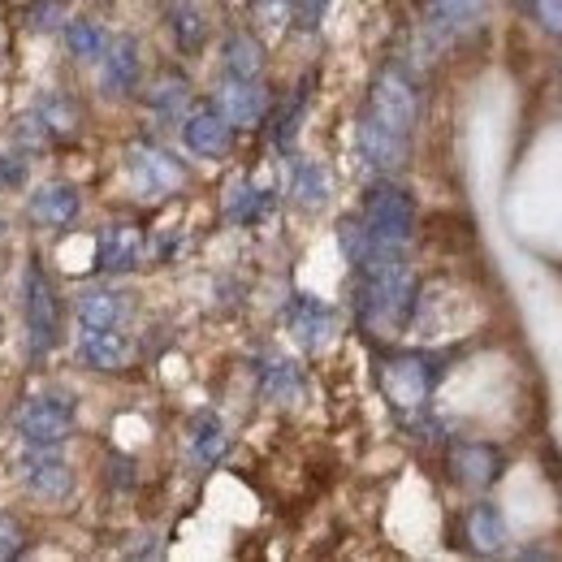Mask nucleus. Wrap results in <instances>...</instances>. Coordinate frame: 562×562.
Instances as JSON below:
<instances>
[{
  "label": "nucleus",
  "mask_w": 562,
  "mask_h": 562,
  "mask_svg": "<svg viewBox=\"0 0 562 562\" xmlns=\"http://www.w3.org/2000/svg\"><path fill=\"white\" fill-rule=\"evenodd\" d=\"M368 113H372L381 126H390V131H398V135L412 139V131H416V122H420V91H416V82L403 70L376 74V82H372V91H368Z\"/></svg>",
  "instance_id": "7ed1b4c3"
},
{
  "label": "nucleus",
  "mask_w": 562,
  "mask_h": 562,
  "mask_svg": "<svg viewBox=\"0 0 562 562\" xmlns=\"http://www.w3.org/2000/svg\"><path fill=\"white\" fill-rule=\"evenodd\" d=\"M363 229H368V247L381 251H407L412 229H416V204L403 187L394 182H376L363 195Z\"/></svg>",
  "instance_id": "f257e3e1"
},
{
  "label": "nucleus",
  "mask_w": 562,
  "mask_h": 562,
  "mask_svg": "<svg viewBox=\"0 0 562 562\" xmlns=\"http://www.w3.org/2000/svg\"><path fill=\"white\" fill-rule=\"evenodd\" d=\"M13 139L22 143V147H44V143L53 139L48 135V126H44V117L31 109V113H22L18 122H13Z\"/></svg>",
  "instance_id": "7c9ffc66"
},
{
  "label": "nucleus",
  "mask_w": 562,
  "mask_h": 562,
  "mask_svg": "<svg viewBox=\"0 0 562 562\" xmlns=\"http://www.w3.org/2000/svg\"><path fill=\"white\" fill-rule=\"evenodd\" d=\"M26 22H31L35 31H57V26H66V4H61V0H35V4L26 9Z\"/></svg>",
  "instance_id": "c756f323"
},
{
  "label": "nucleus",
  "mask_w": 562,
  "mask_h": 562,
  "mask_svg": "<svg viewBox=\"0 0 562 562\" xmlns=\"http://www.w3.org/2000/svg\"><path fill=\"white\" fill-rule=\"evenodd\" d=\"M143 260V234L131 221H113L95 238V265L100 273H135Z\"/></svg>",
  "instance_id": "ddd939ff"
},
{
  "label": "nucleus",
  "mask_w": 562,
  "mask_h": 562,
  "mask_svg": "<svg viewBox=\"0 0 562 562\" xmlns=\"http://www.w3.org/2000/svg\"><path fill=\"white\" fill-rule=\"evenodd\" d=\"M221 61H225V78H260L265 74V44L256 35H229L225 48H221Z\"/></svg>",
  "instance_id": "4be33fe9"
},
{
  "label": "nucleus",
  "mask_w": 562,
  "mask_h": 562,
  "mask_svg": "<svg viewBox=\"0 0 562 562\" xmlns=\"http://www.w3.org/2000/svg\"><path fill=\"white\" fill-rule=\"evenodd\" d=\"M18 476H22V485L31 493L53 497V502H66L74 493L70 463H66L53 446H31V450L22 454V463H18Z\"/></svg>",
  "instance_id": "0eeeda50"
},
{
  "label": "nucleus",
  "mask_w": 562,
  "mask_h": 562,
  "mask_svg": "<svg viewBox=\"0 0 562 562\" xmlns=\"http://www.w3.org/2000/svg\"><path fill=\"white\" fill-rule=\"evenodd\" d=\"M325 13H329V0H290V22L303 35H312L325 22Z\"/></svg>",
  "instance_id": "c85d7f7f"
},
{
  "label": "nucleus",
  "mask_w": 562,
  "mask_h": 562,
  "mask_svg": "<svg viewBox=\"0 0 562 562\" xmlns=\"http://www.w3.org/2000/svg\"><path fill=\"white\" fill-rule=\"evenodd\" d=\"M126 169H131V187L139 191L143 200H165V195L182 191V182H187L182 160L173 151L156 147V143H135Z\"/></svg>",
  "instance_id": "39448f33"
},
{
  "label": "nucleus",
  "mask_w": 562,
  "mask_h": 562,
  "mask_svg": "<svg viewBox=\"0 0 562 562\" xmlns=\"http://www.w3.org/2000/svg\"><path fill=\"white\" fill-rule=\"evenodd\" d=\"M35 113L44 117V126H48V135L53 139H61V135H74V126H78V113H74V104L66 95H44L40 104H35Z\"/></svg>",
  "instance_id": "cd10ccee"
},
{
  "label": "nucleus",
  "mask_w": 562,
  "mask_h": 562,
  "mask_svg": "<svg viewBox=\"0 0 562 562\" xmlns=\"http://www.w3.org/2000/svg\"><path fill=\"white\" fill-rule=\"evenodd\" d=\"M269 212H273V191H260L251 182H234L225 191V216L234 225H260Z\"/></svg>",
  "instance_id": "aec40b11"
},
{
  "label": "nucleus",
  "mask_w": 562,
  "mask_h": 562,
  "mask_svg": "<svg viewBox=\"0 0 562 562\" xmlns=\"http://www.w3.org/2000/svg\"><path fill=\"white\" fill-rule=\"evenodd\" d=\"M437 376H441V368L428 355H390L381 363V390L398 412H420Z\"/></svg>",
  "instance_id": "f03ea898"
},
{
  "label": "nucleus",
  "mask_w": 562,
  "mask_h": 562,
  "mask_svg": "<svg viewBox=\"0 0 562 562\" xmlns=\"http://www.w3.org/2000/svg\"><path fill=\"white\" fill-rule=\"evenodd\" d=\"M532 18L541 22L546 35L562 40V0H532Z\"/></svg>",
  "instance_id": "2f4dec72"
},
{
  "label": "nucleus",
  "mask_w": 562,
  "mask_h": 562,
  "mask_svg": "<svg viewBox=\"0 0 562 562\" xmlns=\"http://www.w3.org/2000/svg\"><path fill=\"white\" fill-rule=\"evenodd\" d=\"M18 550H22V528H18L13 515L0 510V559H13Z\"/></svg>",
  "instance_id": "72a5a7b5"
},
{
  "label": "nucleus",
  "mask_w": 562,
  "mask_h": 562,
  "mask_svg": "<svg viewBox=\"0 0 562 562\" xmlns=\"http://www.w3.org/2000/svg\"><path fill=\"white\" fill-rule=\"evenodd\" d=\"M13 428L26 446H61L74 428V403L61 398H26L13 416Z\"/></svg>",
  "instance_id": "423d86ee"
},
{
  "label": "nucleus",
  "mask_w": 562,
  "mask_h": 562,
  "mask_svg": "<svg viewBox=\"0 0 562 562\" xmlns=\"http://www.w3.org/2000/svg\"><path fill=\"white\" fill-rule=\"evenodd\" d=\"M463 528H468V546L476 554H502L506 550V519H502V510L493 502H476L468 510V524Z\"/></svg>",
  "instance_id": "6ab92c4d"
},
{
  "label": "nucleus",
  "mask_w": 562,
  "mask_h": 562,
  "mask_svg": "<svg viewBox=\"0 0 562 562\" xmlns=\"http://www.w3.org/2000/svg\"><path fill=\"white\" fill-rule=\"evenodd\" d=\"M285 321H290L294 342H299V347H307V351H321V347L334 338V325H338L334 307H329V303H321L316 294H294V299H290V307H285Z\"/></svg>",
  "instance_id": "f8f14e48"
},
{
  "label": "nucleus",
  "mask_w": 562,
  "mask_h": 562,
  "mask_svg": "<svg viewBox=\"0 0 562 562\" xmlns=\"http://www.w3.org/2000/svg\"><path fill=\"white\" fill-rule=\"evenodd\" d=\"M256 376H260V390H265V398H273V403H294V398L303 394V376H299V368H294L290 359H281V355H269V359H260Z\"/></svg>",
  "instance_id": "412c9836"
},
{
  "label": "nucleus",
  "mask_w": 562,
  "mask_h": 562,
  "mask_svg": "<svg viewBox=\"0 0 562 562\" xmlns=\"http://www.w3.org/2000/svg\"><path fill=\"white\" fill-rule=\"evenodd\" d=\"M169 26H173V40H178L182 53H195V48L204 44V13H200L191 0H178V4L169 9Z\"/></svg>",
  "instance_id": "a878e982"
},
{
  "label": "nucleus",
  "mask_w": 562,
  "mask_h": 562,
  "mask_svg": "<svg viewBox=\"0 0 562 562\" xmlns=\"http://www.w3.org/2000/svg\"><path fill=\"white\" fill-rule=\"evenodd\" d=\"M78 209H82V200H78L70 182H48L31 195V221L44 225V229H66L78 216Z\"/></svg>",
  "instance_id": "dca6fc26"
},
{
  "label": "nucleus",
  "mask_w": 562,
  "mask_h": 562,
  "mask_svg": "<svg viewBox=\"0 0 562 562\" xmlns=\"http://www.w3.org/2000/svg\"><path fill=\"white\" fill-rule=\"evenodd\" d=\"M216 109L229 126L247 131V126H260V117L269 113V91L256 78H225L216 91Z\"/></svg>",
  "instance_id": "9b49d317"
},
{
  "label": "nucleus",
  "mask_w": 562,
  "mask_h": 562,
  "mask_svg": "<svg viewBox=\"0 0 562 562\" xmlns=\"http://www.w3.org/2000/svg\"><path fill=\"white\" fill-rule=\"evenodd\" d=\"M78 359L91 372H122L131 363V338L117 334V329H91V325H82V334H78Z\"/></svg>",
  "instance_id": "4468645a"
},
{
  "label": "nucleus",
  "mask_w": 562,
  "mask_h": 562,
  "mask_svg": "<svg viewBox=\"0 0 562 562\" xmlns=\"http://www.w3.org/2000/svg\"><path fill=\"white\" fill-rule=\"evenodd\" d=\"M22 312H26V334H31V351L44 355L57 347L61 338V307H57V290L44 278L40 265H26L22 278Z\"/></svg>",
  "instance_id": "20e7f679"
},
{
  "label": "nucleus",
  "mask_w": 562,
  "mask_h": 562,
  "mask_svg": "<svg viewBox=\"0 0 562 562\" xmlns=\"http://www.w3.org/2000/svg\"><path fill=\"white\" fill-rule=\"evenodd\" d=\"M74 312H78V321L91 325V329H117V325L131 316V303H126V294H117V290H82V294L74 299Z\"/></svg>",
  "instance_id": "f3484780"
},
{
  "label": "nucleus",
  "mask_w": 562,
  "mask_h": 562,
  "mask_svg": "<svg viewBox=\"0 0 562 562\" xmlns=\"http://www.w3.org/2000/svg\"><path fill=\"white\" fill-rule=\"evenodd\" d=\"M187 95H191L187 78H178V74H165V78L151 87L147 104H151V113H160V117H178V113L187 109Z\"/></svg>",
  "instance_id": "bb28decb"
},
{
  "label": "nucleus",
  "mask_w": 562,
  "mask_h": 562,
  "mask_svg": "<svg viewBox=\"0 0 562 562\" xmlns=\"http://www.w3.org/2000/svg\"><path fill=\"white\" fill-rule=\"evenodd\" d=\"M0 238H4V216H0Z\"/></svg>",
  "instance_id": "e433bc0d"
},
{
  "label": "nucleus",
  "mask_w": 562,
  "mask_h": 562,
  "mask_svg": "<svg viewBox=\"0 0 562 562\" xmlns=\"http://www.w3.org/2000/svg\"><path fill=\"white\" fill-rule=\"evenodd\" d=\"M450 472H454L459 485L485 493L502 481L506 459H502V450L490 446V441H459V446L450 450Z\"/></svg>",
  "instance_id": "6e6552de"
},
{
  "label": "nucleus",
  "mask_w": 562,
  "mask_h": 562,
  "mask_svg": "<svg viewBox=\"0 0 562 562\" xmlns=\"http://www.w3.org/2000/svg\"><path fill=\"white\" fill-rule=\"evenodd\" d=\"M355 143H359V160H363L368 169H376V173H394V169L407 160V135L381 126L368 109H363V117H359Z\"/></svg>",
  "instance_id": "1a4fd4ad"
},
{
  "label": "nucleus",
  "mask_w": 562,
  "mask_h": 562,
  "mask_svg": "<svg viewBox=\"0 0 562 562\" xmlns=\"http://www.w3.org/2000/svg\"><path fill=\"white\" fill-rule=\"evenodd\" d=\"M182 143H187L195 156H204V160H221V156H229V147H234V126L221 117L216 104H204V109H191V113L182 117Z\"/></svg>",
  "instance_id": "9d476101"
},
{
  "label": "nucleus",
  "mask_w": 562,
  "mask_h": 562,
  "mask_svg": "<svg viewBox=\"0 0 562 562\" xmlns=\"http://www.w3.org/2000/svg\"><path fill=\"white\" fill-rule=\"evenodd\" d=\"M135 472H139V463H135L131 454H117V459H109V481H113L117 490H135V481H139Z\"/></svg>",
  "instance_id": "473e14b6"
},
{
  "label": "nucleus",
  "mask_w": 562,
  "mask_h": 562,
  "mask_svg": "<svg viewBox=\"0 0 562 562\" xmlns=\"http://www.w3.org/2000/svg\"><path fill=\"white\" fill-rule=\"evenodd\" d=\"M26 182V165L18 156H0V187H22Z\"/></svg>",
  "instance_id": "c9c22d12"
},
{
  "label": "nucleus",
  "mask_w": 562,
  "mask_h": 562,
  "mask_svg": "<svg viewBox=\"0 0 562 562\" xmlns=\"http://www.w3.org/2000/svg\"><path fill=\"white\" fill-rule=\"evenodd\" d=\"M329 191H334V182H329V169L321 160H294V169H290V195H294L299 209L307 212L325 209L329 204Z\"/></svg>",
  "instance_id": "a211bd4d"
},
{
  "label": "nucleus",
  "mask_w": 562,
  "mask_h": 562,
  "mask_svg": "<svg viewBox=\"0 0 562 562\" xmlns=\"http://www.w3.org/2000/svg\"><path fill=\"white\" fill-rule=\"evenodd\" d=\"M104 70H100V87L109 91V95H131L135 87H139V44L131 40V35H122V40H109V48H104Z\"/></svg>",
  "instance_id": "2eb2a0df"
},
{
  "label": "nucleus",
  "mask_w": 562,
  "mask_h": 562,
  "mask_svg": "<svg viewBox=\"0 0 562 562\" xmlns=\"http://www.w3.org/2000/svg\"><path fill=\"white\" fill-rule=\"evenodd\" d=\"M428 13L437 31H468L481 22L485 0H428Z\"/></svg>",
  "instance_id": "393cba45"
},
{
  "label": "nucleus",
  "mask_w": 562,
  "mask_h": 562,
  "mask_svg": "<svg viewBox=\"0 0 562 562\" xmlns=\"http://www.w3.org/2000/svg\"><path fill=\"white\" fill-rule=\"evenodd\" d=\"M251 9H256V18H260L265 26L290 22V0H251Z\"/></svg>",
  "instance_id": "f704fd0d"
},
{
  "label": "nucleus",
  "mask_w": 562,
  "mask_h": 562,
  "mask_svg": "<svg viewBox=\"0 0 562 562\" xmlns=\"http://www.w3.org/2000/svg\"><path fill=\"white\" fill-rule=\"evenodd\" d=\"M66 44H70V53L78 61H100L104 48H109V35H104V26L91 22V18H70V22H66Z\"/></svg>",
  "instance_id": "b1692460"
},
{
  "label": "nucleus",
  "mask_w": 562,
  "mask_h": 562,
  "mask_svg": "<svg viewBox=\"0 0 562 562\" xmlns=\"http://www.w3.org/2000/svg\"><path fill=\"white\" fill-rule=\"evenodd\" d=\"M225 446H229V437H225V424L216 420L212 412H200L195 420H191V454L212 468L221 454H225Z\"/></svg>",
  "instance_id": "5701e85b"
}]
</instances>
